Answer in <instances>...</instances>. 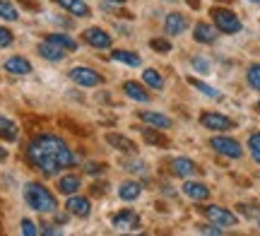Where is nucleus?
<instances>
[{"label":"nucleus","instance_id":"1","mask_svg":"<svg viewBox=\"0 0 260 236\" xmlns=\"http://www.w3.org/2000/svg\"><path fill=\"white\" fill-rule=\"evenodd\" d=\"M27 159L44 176H56L60 169H68V166L77 164L75 152L58 135H37L27 145Z\"/></svg>","mask_w":260,"mask_h":236},{"label":"nucleus","instance_id":"2","mask_svg":"<svg viewBox=\"0 0 260 236\" xmlns=\"http://www.w3.org/2000/svg\"><path fill=\"white\" fill-rule=\"evenodd\" d=\"M24 203L34 212H56L58 208L56 195L41 183H27L24 186Z\"/></svg>","mask_w":260,"mask_h":236},{"label":"nucleus","instance_id":"3","mask_svg":"<svg viewBox=\"0 0 260 236\" xmlns=\"http://www.w3.org/2000/svg\"><path fill=\"white\" fill-rule=\"evenodd\" d=\"M212 22L217 31H224V34H239L241 31V19L234 15L232 10L226 8H212Z\"/></svg>","mask_w":260,"mask_h":236},{"label":"nucleus","instance_id":"4","mask_svg":"<svg viewBox=\"0 0 260 236\" xmlns=\"http://www.w3.org/2000/svg\"><path fill=\"white\" fill-rule=\"evenodd\" d=\"M200 212L212 224H219V227H236V222H239V217L234 215L232 210L219 208V205H205V208H200Z\"/></svg>","mask_w":260,"mask_h":236},{"label":"nucleus","instance_id":"5","mask_svg":"<svg viewBox=\"0 0 260 236\" xmlns=\"http://www.w3.org/2000/svg\"><path fill=\"white\" fill-rule=\"evenodd\" d=\"M210 147H212L217 154H224V157H229V159H239L243 154L241 142H236L234 138H226V135L212 138V140H210Z\"/></svg>","mask_w":260,"mask_h":236},{"label":"nucleus","instance_id":"6","mask_svg":"<svg viewBox=\"0 0 260 236\" xmlns=\"http://www.w3.org/2000/svg\"><path fill=\"white\" fill-rule=\"evenodd\" d=\"M70 80H73L75 85L80 87H99L104 82L102 75L96 73V70H92V68H84V65H77V68H70Z\"/></svg>","mask_w":260,"mask_h":236},{"label":"nucleus","instance_id":"7","mask_svg":"<svg viewBox=\"0 0 260 236\" xmlns=\"http://www.w3.org/2000/svg\"><path fill=\"white\" fill-rule=\"evenodd\" d=\"M82 37H84V41H87L89 46H94V48H109V46L113 44L111 34H109V31H104L102 27H89V29H84Z\"/></svg>","mask_w":260,"mask_h":236},{"label":"nucleus","instance_id":"8","mask_svg":"<svg viewBox=\"0 0 260 236\" xmlns=\"http://www.w3.org/2000/svg\"><path fill=\"white\" fill-rule=\"evenodd\" d=\"M200 123H203L207 130H232V128H234L232 118L217 114V111H207V114H203V116H200Z\"/></svg>","mask_w":260,"mask_h":236},{"label":"nucleus","instance_id":"9","mask_svg":"<svg viewBox=\"0 0 260 236\" xmlns=\"http://www.w3.org/2000/svg\"><path fill=\"white\" fill-rule=\"evenodd\" d=\"M171 171L176 174V176H181V179H195L198 174H200V169H198V164H195L193 159H188V157H176V159L171 161Z\"/></svg>","mask_w":260,"mask_h":236},{"label":"nucleus","instance_id":"10","mask_svg":"<svg viewBox=\"0 0 260 236\" xmlns=\"http://www.w3.org/2000/svg\"><path fill=\"white\" fill-rule=\"evenodd\" d=\"M186 29H188L186 15H181V12L167 15V19H164V31H167V37H178V34H183Z\"/></svg>","mask_w":260,"mask_h":236},{"label":"nucleus","instance_id":"11","mask_svg":"<svg viewBox=\"0 0 260 236\" xmlns=\"http://www.w3.org/2000/svg\"><path fill=\"white\" fill-rule=\"evenodd\" d=\"M65 210H68V215H75V217H89V212H92V205H89V200L82 198V195H70L68 203H65Z\"/></svg>","mask_w":260,"mask_h":236},{"label":"nucleus","instance_id":"12","mask_svg":"<svg viewBox=\"0 0 260 236\" xmlns=\"http://www.w3.org/2000/svg\"><path fill=\"white\" fill-rule=\"evenodd\" d=\"M37 51H39V56L46 58V60H51V63H58V60H63V58H65V48H60L58 44L48 41V39L39 44Z\"/></svg>","mask_w":260,"mask_h":236},{"label":"nucleus","instance_id":"13","mask_svg":"<svg viewBox=\"0 0 260 236\" xmlns=\"http://www.w3.org/2000/svg\"><path fill=\"white\" fill-rule=\"evenodd\" d=\"M106 142L111 145L113 150L125 152V154H135V152H138V145L130 140V138H125V135H118V132H109V135H106Z\"/></svg>","mask_w":260,"mask_h":236},{"label":"nucleus","instance_id":"14","mask_svg":"<svg viewBox=\"0 0 260 236\" xmlns=\"http://www.w3.org/2000/svg\"><path fill=\"white\" fill-rule=\"evenodd\" d=\"M183 195H188L190 200H207L210 198V188L200 183V181H193V179H186L183 183Z\"/></svg>","mask_w":260,"mask_h":236},{"label":"nucleus","instance_id":"15","mask_svg":"<svg viewBox=\"0 0 260 236\" xmlns=\"http://www.w3.org/2000/svg\"><path fill=\"white\" fill-rule=\"evenodd\" d=\"M217 27H212V24H205V22H198L193 29V39L198 41V44H214L217 41Z\"/></svg>","mask_w":260,"mask_h":236},{"label":"nucleus","instance_id":"16","mask_svg":"<svg viewBox=\"0 0 260 236\" xmlns=\"http://www.w3.org/2000/svg\"><path fill=\"white\" fill-rule=\"evenodd\" d=\"M113 227L116 229H138L140 217L133 212V210H123L118 215H113Z\"/></svg>","mask_w":260,"mask_h":236},{"label":"nucleus","instance_id":"17","mask_svg":"<svg viewBox=\"0 0 260 236\" xmlns=\"http://www.w3.org/2000/svg\"><path fill=\"white\" fill-rule=\"evenodd\" d=\"M5 70H8L10 75H29L31 73V63L22 56H12L5 60Z\"/></svg>","mask_w":260,"mask_h":236},{"label":"nucleus","instance_id":"18","mask_svg":"<svg viewBox=\"0 0 260 236\" xmlns=\"http://www.w3.org/2000/svg\"><path fill=\"white\" fill-rule=\"evenodd\" d=\"M56 5L68 10L75 17H89V5H87L84 0H56Z\"/></svg>","mask_w":260,"mask_h":236},{"label":"nucleus","instance_id":"19","mask_svg":"<svg viewBox=\"0 0 260 236\" xmlns=\"http://www.w3.org/2000/svg\"><path fill=\"white\" fill-rule=\"evenodd\" d=\"M140 121H145L147 125H154V128H171V118L159 111H140Z\"/></svg>","mask_w":260,"mask_h":236},{"label":"nucleus","instance_id":"20","mask_svg":"<svg viewBox=\"0 0 260 236\" xmlns=\"http://www.w3.org/2000/svg\"><path fill=\"white\" fill-rule=\"evenodd\" d=\"M80 188H82V181H80V176H75V174H65L63 179H58V190L63 195H73Z\"/></svg>","mask_w":260,"mask_h":236},{"label":"nucleus","instance_id":"21","mask_svg":"<svg viewBox=\"0 0 260 236\" xmlns=\"http://www.w3.org/2000/svg\"><path fill=\"white\" fill-rule=\"evenodd\" d=\"M123 92L133 99V102H140V104H145V102H149V94L145 92V87L140 85V82H133V80H128L125 85H123Z\"/></svg>","mask_w":260,"mask_h":236},{"label":"nucleus","instance_id":"22","mask_svg":"<svg viewBox=\"0 0 260 236\" xmlns=\"http://www.w3.org/2000/svg\"><path fill=\"white\" fill-rule=\"evenodd\" d=\"M0 138L5 142H15L19 138V128L15 121H10L5 116H0Z\"/></svg>","mask_w":260,"mask_h":236},{"label":"nucleus","instance_id":"23","mask_svg":"<svg viewBox=\"0 0 260 236\" xmlns=\"http://www.w3.org/2000/svg\"><path fill=\"white\" fill-rule=\"evenodd\" d=\"M140 195H142V186L135 183V181H125V183H121V188H118V198L128 200V203L138 200Z\"/></svg>","mask_w":260,"mask_h":236},{"label":"nucleus","instance_id":"24","mask_svg":"<svg viewBox=\"0 0 260 236\" xmlns=\"http://www.w3.org/2000/svg\"><path fill=\"white\" fill-rule=\"evenodd\" d=\"M111 58L113 60H118V63H125V65H130V68H138L140 63H142L140 56L138 53H133V51H113Z\"/></svg>","mask_w":260,"mask_h":236},{"label":"nucleus","instance_id":"25","mask_svg":"<svg viewBox=\"0 0 260 236\" xmlns=\"http://www.w3.org/2000/svg\"><path fill=\"white\" fill-rule=\"evenodd\" d=\"M142 82L147 87H152V89H161V87H164V80H161V75H159L154 68H147V70L142 73Z\"/></svg>","mask_w":260,"mask_h":236},{"label":"nucleus","instance_id":"26","mask_svg":"<svg viewBox=\"0 0 260 236\" xmlns=\"http://www.w3.org/2000/svg\"><path fill=\"white\" fill-rule=\"evenodd\" d=\"M48 41L58 44V46L65 48V51H75V48H77V41H75L73 37H68V34H48Z\"/></svg>","mask_w":260,"mask_h":236},{"label":"nucleus","instance_id":"27","mask_svg":"<svg viewBox=\"0 0 260 236\" xmlns=\"http://www.w3.org/2000/svg\"><path fill=\"white\" fill-rule=\"evenodd\" d=\"M0 19H8V22H15V19H19L17 8H15L12 3H8V0H0Z\"/></svg>","mask_w":260,"mask_h":236},{"label":"nucleus","instance_id":"28","mask_svg":"<svg viewBox=\"0 0 260 236\" xmlns=\"http://www.w3.org/2000/svg\"><path fill=\"white\" fill-rule=\"evenodd\" d=\"M188 85H193L195 89H198V92H203L205 96H210V99H219V92H217V89H214V87H210V85H205V82H200V80H195V77H190V80H188Z\"/></svg>","mask_w":260,"mask_h":236},{"label":"nucleus","instance_id":"29","mask_svg":"<svg viewBox=\"0 0 260 236\" xmlns=\"http://www.w3.org/2000/svg\"><path fill=\"white\" fill-rule=\"evenodd\" d=\"M142 140L147 142V145H157V147H167L169 140L164 135H159L157 130H142Z\"/></svg>","mask_w":260,"mask_h":236},{"label":"nucleus","instance_id":"30","mask_svg":"<svg viewBox=\"0 0 260 236\" xmlns=\"http://www.w3.org/2000/svg\"><path fill=\"white\" fill-rule=\"evenodd\" d=\"M246 80H248V85H251L253 89H258V92H260V63H253V65L248 68Z\"/></svg>","mask_w":260,"mask_h":236},{"label":"nucleus","instance_id":"31","mask_svg":"<svg viewBox=\"0 0 260 236\" xmlns=\"http://www.w3.org/2000/svg\"><path fill=\"white\" fill-rule=\"evenodd\" d=\"M248 150H251V157L260 164V132H253L248 138Z\"/></svg>","mask_w":260,"mask_h":236},{"label":"nucleus","instance_id":"32","mask_svg":"<svg viewBox=\"0 0 260 236\" xmlns=\"http://www.w3.org/2000/svg\"><path fill=\"white\" fill-rule=\"evenodd\" d=\"M149 46L154 48V51H159V53H169V51H171V41H169L167 37L164 39H152Z\"/></svg>","mask_w":260,"mask_h":236},{"label":"nucleus","instance_id":"33","mask_svg":"<svg viewBox=\"0 0 260 236\" xmlns=\"http://www.w3.org/2000/svg\"><path fill=\"white\" fill-rule=\"evenodd\" d=\"M12 41H15V37H12V31H10V29H5V27H0V48L10 46Z\"/></svg>","mask_w":260,"mask_h":236},{"label":"nucleus","instance_id":"34","mask_svg":"<svg viewBox=\"0 0 260 236\" xmlns=\"http://www.w3.org/2000/svg\"><path fill=\"white\" fill-rule=\"evenodd\" d=\"M22 234H27V236H34V234H39L37 224H34L31 219H22Z\"/></svg>","mask_w":260,"mask_h":236},{"label":"nucleus","instance_id":"35","mask_svg":"<svg viewBox=\"0 0 260 236\" xmlns=\"http://www.w3.org/2000/svg\"><path fill=\"white\" fill-rule=\"evenodd\" d=\"M193 68L198 70V73H203V75H205V73H210V63H207L205 58H200V56L193 58Z\"/></svg>","mask_w":260,"mask_h":236},{"label":"nucleus","instance_id":"36","mask_svg":"<svg viewBox=\"0 0 260 236\" xmlns=\"http://www.w3.org/2000/svg\"><path fill=\"white\" fill-rule=\"evenodd\" d=\"M123 166H125V169L128 171H133V174H145V164H142V161H125V164H123Z\"/></svg>","mask_w":260,"mask_h":236},{"label":"nucleus","instance_id":"37","mask_svg":"<svg viewBox=\"0 0 260 236\" xmlns=\"http://www.w3.org/2000/svg\"><path fill=\"white\" fill-rule=\"evenodd\" d=\"M87 174H92V176H99V174H102L104 171V164H87Z\"/></svg>","mask_w":260,"mask_h":236},{"label":"nucleus","instance_id":"38","mask_svg":"<svg viewBox=\"0 0 260 236\" xmlns=\"http://www.w3.org/2000/svg\"><path fill=\"white\" fill-rule=\"evenodd\" d=\"M200 231H203V234H214V236L224 234V229H219V224H217V227H200Z\"/></svg>","mask_w":260,"mask_h":236},{"label":"nucleus","instance_id":"39","mask_svg":"<svg viewBox=\"0 0 260 236\" xmlns=\"http://www.w3.org/2000/svg\"><path fill=\"white\" fill-rule=\"evenodd\" d=\"M8 159V150H5V147H0V161H5Z\"/></svg>","mask_w":260,"mask_h":236},{"label":"nucleus","instance_id":"40","mask_svg":"<svg viewBox=\"0 0 260 236\" xmlns=\"http://www.w3.org/2000/svg\"><path fill=\"white\" fill-rule=\"evenodd\" d=\"M44 234H58V229H53V227H46V229H41Z\"/></svg>","mask_w":260,"mask_h":236},{"label":"nucleus","instance_id":"41","mask_svg":"<svg viewBox=\"0 0 260 236\" xmlns=\"http://www.w3.org/2000/svg\"><path fill=\"white\" fill-rule=\"evenodd\" d=\"M109 3H128V0H109Z\"/></svg>","mask_w":260,"mask_h":236},{"label":"nucleus","instance_id":"42","mask_svg":"<svg viewBox=\"0 0 260 236\" xmlns=\"http://www.w3.org/2000/svg\"><path fill=\"white\" fill-rule=\"evenodd\" d=\"M255 109H258V111H260V102H258V106H255Z\"/></svg>","mask_w":260,"mask_h":236},{"label":"nucleus","instance_id":"43","mask_svg":"<svg viewBox=\"0 0 260 236\" xmlns=\"http://www.w3.org/2000/svg\"><path fill=\"white\" fill-rule=\"evenodd\" d=\"M251 3H260V0H251Z\"/></svg>","mask_w":260,"mask_h":236},{"label":"nucleus","instance_id":"44","mask_svg":"<svg viewBox=\"0 0 260 236\" xmlns=\"http://www.w3.org/2000/svg\"><path fill=\"white\" fill-rule=\"evenodd\" d=\"M258 224H260V217H258Z\"/></svg>","mask_w":260,"mask_h":236}]
</instances>
